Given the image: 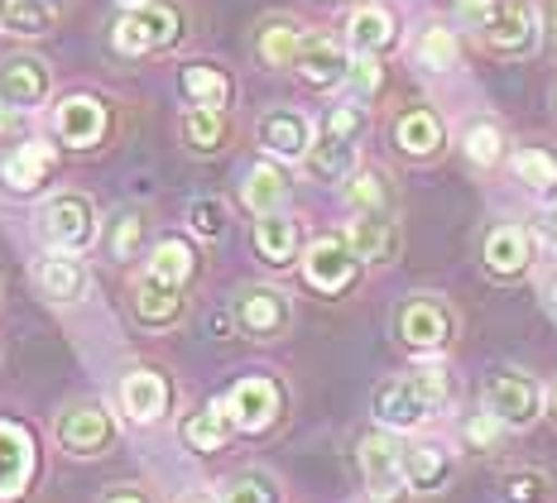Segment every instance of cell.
I'll list each match as a JSON object with an SVG mask.
<instances>
[{
  "instance_id": "obj_1",
  "label": "cell",
  "mask_w": 557,
  "mask_h": 503,
  "mask_svg": "<svg viewBox=\"0 0 557 503\" xmlns=\"http://www.w3.org/2000/svg\"><path fill=\"white\" fill-rule=\"evenodd\" d=\"M370 135V115L361 101H342L327 111L322 130H312V144L304 154V173L318 183H346L361 168V144Z\"/></svg>"
},
{
  "instance_id": "obj_2",
  "label": "cell",
  "mask_w": 557,
  "mask_h": 503,
  "mask_svg": "<svg viewBox=\"0 0 557 503\" xmlns=\"http://www.w3.org/2000/svg\"><path fill=\"white\" fill-rule=\"evenodd\" d=\"M183 39V10L173 0H149V5H131L111 25L115 53L139 58V53H164Z\"/></svg>"
},
{
  "instance_id": "obj_3",
  "label": "cell",
  "mask_w": 557,
  "mask_h": 503,
  "mask_svg": "<svg viewBox=\"0 0 557 503\" xmlns=\"http://www.w3.org/2000/svg\"><path fill=\"white\" fill-rule=\"evenodd\" d=\"M481 398H485V413H491L505 431H529L543 417V389L524 369L495 365L481 383Z\"/></svg>"
},
{
  "instance_id": "obj_4",
  "label": "cell",
  "mask_w": 557,
  "mask_h": 503,
  "mask_svg": "<svg viewBox=\"0 0 557 503\" xmlns=\"http://www.w3.org/2000/svg\"><path fill=\"white\" fill-rule=\"evenodd\" d=\"M394 336L409 350L437 355V350H447L457 341V312H451L437 292H413V298H404L399 312H394Z\"/></svg>"
},
{
  "instance_id": "obj_5",
  "label": "cell",
  "mask_w": 557,
  "mask_h": 503,
  "mask_svg": "<svg viewBox=\"0 0 557 503\" xmlns=\"http://www.w3.org/2000/svg\"><path fill=\"white\" fill-rule=\"evenodd\" d=\"M361 475H366V494L370 503H399L409 494V485H404V441L394 437V431H366L361 447Z\"/></svg>"
},
{
  "instance_id": "obj_6",
  "label": "cell",
  "mask_w": 557,
  "mask_h": 503,
  "mask_svg": "<svg viewBox=\"0 0 557 503\" xmlns=\"http://www.w3.org/2000/svg\"><path fill=\"white\" fill-rule=\"evenodd\" d=\"M39 236L53 244V254H83L97 240V206L83 192H58L39 212Z\"/></svg>"
},
{
  "instance_id": "obj_7",
  "label": "cell",
  "mask_w": 557,
  "mask_h": 503,
  "mask_svg": "<svg viewBox=\"0 0 557 503\" xmlns=\"http://www.w3.org/2000/svg\"><path fill=\"white\" fill-rule=\"evenodd\" d=\"M394 149H399L409 163H433L447 154V121L437 115L433 106H404L399 115H394Z\"/></svg>"
},
{
  "instance_id": "obj_8",
  "label": "cell",
  "mask_w": 557,
  "mask_h": 503,
  "mask_svg": "<svg viewBox=\"0 0 557 503\" xmlns=\"http://www.w3.org/2000/svg\"><path fill=\"white\" fill-rule=\"evenodd\" d=\"M231 317L250 336V341H274V336L288 331V298L270 284H250L236 292L231 302Z\"/></svg>"
},
{
  "instance_id": "obj_9",
  "label": "cell",
  "mask_w": 557,
  "mask_h": 503,
  "mask_svg": "<svg viewBox=\"0 0 557 503\" xmlns=\"http://www.w3.org/2000/svg\"><path fill=\"white\" fill-rule=\"evenodd\" d=\"M49 91H53V73H49V63L44 58H34V53H15V58H5L0 63V106L5 111H34V106H44L49 101Z\"/></svg>"
},
{
  "instance_id": "obj_10",
  "label": "cell",
  "mask_w": 557,
  "mask_h": 503,
  "mask_svg": "<svg viewBox=\"0 0 557 503\" xmlns=\"http://www.w3.org/2000/svg\"><path fill=\"white\" fill-rule=\"evenodd\" d=\"M481 264H485V274L500 278V284H509V278H524L533 268V236L519 226V221H500V226L485 230Z\"/></svg>"
},
{
  "instance_id": "obj_11",
  "label": "cell",
  "mask_w": 557,
  "mask_h": 503,
  "mask_svg": "<svg viewBox=\"0 0 557 503\" xmlns=\"http://www.w3.org/2000/svg\"><path fill=\"white\" fill-rule=\"evenodd\" d=\"M107 101L91 97V91H73V97H63L53 106V135L63 139V144L73 149H91L101 144V135H107Z\"/></svg>"
},
{
  "instance_id": "obj_12",
  "label": "cell",
  "mask_w": 557,
  "mask_h": 503,
  "mask_svg": "<svg viewBox=\"0 0 557 503\" xmlns=\"http://www.w3.org/2000/svg\"><path fill=\"white\" fill-rule=\"evenodd\" d=\"M481 43L500 58H529L539 49V20H533L529 0H505V5L495 10L491 29L481 34Z\"/></svg>"
},
{
  "instance_id": "obj_13",
  "label": "cell",
  "mask_w": 557,
  "mask_h": 503,
  "mask_svg": "<svg viewBox=\"0 0 557 503\" xmlns=\"http://www.w3.org/2000/svg\"><path fill=\"white\" fill-rule=\"evenodd\" d=\"M115 437V423L101 403H73L58 417V441L67 455H101Z\"/></svg>"
},
{
  "instance_id": "obj_14",
  "label": "cell",
  "mask_w": 557,
  "mask_h": 503,
  "mask_svg": "<svg viewBox=\"0 0 557 503\" xmlns=\"http://www.w3.org/2000/svg\"><path fill=\"white\" fill-rule=\"evenodd\" d=\"M346 43H351L356 58H380L399 43V20H394L389 5H375V0H361V5L346 15Z\"/></svg>"
},
{
  "instance_id": "obj_15",
  "label": "cell",
  "mask_w": 557,
  "mask_h": 503,
  "mask_svg": "<svg viewBox=\"0 0 557 503\" xmlns=\"http://www.w3.org/2000/svg\"><path fill=\"white\" fill-rule=\"evenodd\" d=\"M304 278L318 292H342L356 278V254L346 236H318L304 254Z\"/></svg>"
},
{
  "instance_id": "obj_16",
  "label": "cell",
  "mask_w": 557,
  "mask_h": 503,
  "mask_svg": "<svg viewBox=\"0 0 557 503\" xmlns=\"http://www.w3.org/2000/svg\"><path fill=\"white\" fill-rule=\"evenodd\" d=\"M346 67H351V53H346L336 39H327V34H308V39L298 43L294 73L304 77L308 87H318V91H336V87L346 81Z\"/></svg>"
},
{
  "instance_id": "obj_17",
  "label": "cell",
  "mask_w": 557,
  "mask_h": 503,
  "mask_svg": "<svg viewBox=\"0 0 557 503\" xmlns=\"http://www.w3.org/2000/svg\"><path fill=\"white\" fill-rule=\"evenodd\" d=\"M370 407H375V417H380V427L385 431H413L423 417H433L428 413V403H423V393H418L413 374H399V379L375 383Z\"/></svg>"
},
{
  "instance_id": "obj_18",
  "label": "cell",
  "mask_w": 557,
  "mask_h": 503,
  "mask_svg": "<svg viewBox=\"0 0 557 503\" xmlns=\"http://www.w3.org/2000/svg\"><path fill=\"white\" fill-rule=\"evenodd\" d=\"M255 139L264 144V154L270 159H304L308 144H312V121L304 111H294V106H274V111L260 115Z\"/></svg>"
},
{
  "instance_id": "obj_19",
  "label": "cell",
  "mask_w": 557,
  "mask_h": 503,
  "mask_svg": "<svg viewBox=\"0 0 557 503\" xmlns=\"http://www.w3.org/2000/svg\"><path fill=\"white\" fill-rule=\"evenodd\" d=\"M222 403H226L231 427H240V431H264L278 417V389L270 379H240Z\"/></svg>"
},
{
  "instance_id": "obj_20",
  "label": "cell",
  "mask_w": 557,
  "mask_h": 503,
  "mask_svg": "<svg viewBox=\"0 0 557 503\" xmlns=\"http://www.w3.org/2000/svg\"><path fill=\"white\" fill-rule=\"evenodd\" d=\"M346 244H351L356 264H389L399 254V221L394 216H351L346 226Z\"/></svg>"
},
{
  "instance_id": "obj_21",
  "label": "cell",
  "mask_w": 557,
  "mask_h": 503,
  "mask_svg": "<svg viewBox=\"0 0 557 503\" xmlns=\"http://www.w3.org/2000/svg\"><path fill=\"white\" fill-rule=\"evenodd\" d=\"M121 407L131 423H159L169 407V383L159 369H131L121 379Z\"/></svg>"
},
{
  "instance_id": "obj_22",
  "label": "cell",
  "mask_w": 557,
  "mask_h": 503,
  "mask_svg": "<svg viewBox=\"0 0 557 503\" xmlns=\"http://www.w3.org/2000/svg\"><path fill=\"white\" fill-rule=\"evenodd\" d=\"M34 475V441L25 427L0 423V499H15Z\"/></svg>"
},
{
  "instance_id": "obj_23",
  "label": "cell",
  "mask_w": 557,
  "mask_h": 503,
  "mask_svg": "<svg viewBox=\"0 0 557 503\" xmlns=\"http://www.w3.org/2000/svg\"><path fill=\"white\" fill-rule=\"evenodd\" d=\"M346 206H351V216H399L389 173L385 168H356L351 178H346Z\"/></svg>"
},
{
  "instance_id": "obj_24",
  "label": "cell",
  "mask_w": 557,
  "mask_h": 503,
  "mask_svg": "<svg viewBox=\"0 0 557 503\" xmlns=\"http://www.w3.org/2000/svg\"><path fill=\"white\" fill-rule=\"evenodd\" d=\"M304 39L308 34L294 15H270V20H260V29H255V58H260L264 67H294L298 43Z\"/></svg>"
},
{
  "instance_id": "obj_25",
  "label": "cell",
  "mask_w": 557,
  "mask_h": 503,
  "mask_svg": "<svg viewBox=\"0 0 557 503\" xmlns=\"http://www.w3.org/2000/svg\"><path fill=\"white\" fill-rule=\"evenodd\" d=\"M447 479H451V455L437 447V441H409V447H404V485L409 489L433 494Z\"/></svg>"
},
{
  "instance_id": "obj_26",
  "label": "cell",
  "mask_w": 557,
  "mask_h": 503,
  "mask_svg": "<svg viewBox=\"0 0 557 503\" xmlns=\"http://www.w3.org/2000/svg\"><path fill=\"white\" fill-rule=\"evenodd\" d=\"M461 154H467V163H471V168H481V173L500 168V163L509 159L505 125L495 121V115H481V121H471L467 130H461Z\"/></svg>"
},
{
  "instance_id": "obj_27",
  "label": "cell",
  "mask_w": 557,
  "mask_h": 503,
  "mask_svg": "<svg viewBox=\"0 0 557 503\" xmlns=\"http://www.w3.org/2000/svg\"><path fill=\"white\" fill-rule=\"evenodd\" d=\"M240 197H246V206H250L255 216H270V212H278V206L288 202V173H284V163H274V159L250 163V173H246V187H240Z\"/></svg>"
},
{
  "instance_id": "obj_28",
  "label": "cell",
  "mask_w": 557,
  "mask_h": 503,
  "mask_svg": "<svg viewBox=\"0 0 557 503\" xmlns=\"http://www.w3.org/2000/svg\"><path fill=\"white\" fill-rule=\"evenodd\" d=\"M34 278H39L49 302H77L87 292V264L77 254H49V260L34 268Z\"/></svg>"
},
{
  "instance_id": "obj_29",
  "label": "cell",
  "mask_w": 557,
  "mask_h": 503,
  "mask_svg": "<svg viewBox=\"0 0 557 503\" xmlns=\"http://www.w3.org/2000/svg\"><path fill=\"white\" fill-rule=\"evenodd\" d=\"M178 87L197 111H226V101H231V77L216 63H188L178 73Z\"/></svg>"
},
{
  "instance_id": "obj_30",
  "label": "cell",
  "mask_w": 557,
  "mask_h": 503,
  "mask_svg": "<svg viewBox=\"0 0 557 503\" xmlns=\"http://www.w3.org/2000/svg\"><path fill=\"white\" fill-rule=\"evenodd\" d=\"M49 173H53V144H44V139H25V144H15V154L5 159L10 192H34Z\"/></svg>"
},
{
  "instance_id": "obj_31",
  "label": "cell",
  "mask_w": 557,
  "mask_h": 503,
  "mask_svg": "<svg viewBox=\"0 0 557 503\" xmlns=\"http://www.w3.org/2000/svg\"><path fill=\"white\" fill-rule=\"evenodd\" d=\"M131 307L145 326H173L183 317V288H169V284H154V278H139L135 292H131Z\"/></svg>"
},
{
  "instance_id": "obj_32",
  "label": "cell",
  "mask_w": 557,
  "mask_h": 503,
  "mask_svg": "<svg viewBox=\"0 0 557 503\" xmlns=\"http://www.w3.org/2000/svg\"><path fill=\"white\" fill-rule=\"evenodd\" d=\"M255 250L264 264H294L298 260V221H288L284 212H270L255 221Z\"/></svg>"
},
{
  "instance_id": "obj_33",
  "label": "cell",
  "mask_w": 557,
  "mask_h": 503,
  "mask_svg": "<svg viewBox=\"0 0 557 503\" xmlns=\"http://www.w3.org/2000/svg\"><path fill=\"white\" fill-rule=\"evenodd\" d=\"M53 0H0V29L15 34V39H39L53 29Z\"/></svg>"
},
{
  "instance_id": "obj_34",
  "label": "cell",
  "mask_w": 557,
  "mask_h": 503,
  "mask_svg": "<svg viewBox=\"0 0 557 503\" xmlns=\"http://www.w3.org/2000/svg\"><path fill=\"white\" fill-rule=\"evenodd\" d=\"M178 135L193 154H216V149H226V139H231V121H226V111H197L193 106V111H183Z\"/></svg>"
},
{
  "instance_id": "obj_35",
  "label": "cell",
  "mask_w": 557,
  "mask_h": 503,
  "mask_svg": "<svg viewBox=\"0 0 557 503\" xmlns=\"http://www.w3.org/2000/svg\"><path fill=\"white\" fill-rule=\"evenodd\" d=\"M193 268H197L193 244H188V240H178V236H169V240H159V244H154V254H149V268H145V274L154 278V284L183 288V284L193 278Z\"/></svg>"
},
{
  "instance_id": "obj_36",
  "label": "cell",
  "mask_w": 557,
  "mask_h": 503,
  "mask_svg": "<svg viewBox=\"0 0 557 503\" xmlns=\"http://www.w3.org/2000/svg\"><path fill=\"white\" fill-rule=\"evenodd\" d=\"M413 58H418V67H428V73H451V67L461 63V39H457V29L428 25L423 34H418V43H413Z\"/></svg>"
},
{
  "instance_id": "obj_37",
  "label": "cell",
  "mask_w": 557,
  "mask_h": 503,
  "mask_svg": "<svg viewBox=\"0 0 557 503\" xmlns=\"http://www.w3.org/2000/svg\"><path fill=\"white\" fill-rule=\"evenodd\" d=\"M231 437V417H226V403H207L202 413H193L188 423H183V441H188L193 451H222Z\"/></svg>"
},
{
  "instance_id": "obj_38",
  "label": "cell",
  "mask_w": 557,
  "mask_h": 503,
  "mask_svg": "<svg viewBox=\"0 0 557 503\" xmlns=\"http://www.w3.org/2000/svg\"><path fill=\"white\" fill-rule=\"evenodd\" d=\"M505 163L519 173V183H529V187H533V192H543V187H557V154H553V149L519 144Z\"/></svg>"
},
{
  "instance_id": "obj_39",
  "label": "cell",
  "mask_w": 557,
  "mask_h": 503,
  "mask_svg": "<svg viewBox=\"0 0 557 503\" xmlns=\"http://www.w3.org/2000/svg\"><path fill=\"white\" fill-rule=\"evenodd\" d=\"M413 374V383H418V393H423V403H428V413H447L451 403H457V379H451V369L447 365H418L409 369Z\"/></svg>"
},
{
  "instance_id": "obj_40",
  "label": "cell",
  "mask_w": 557,
  "mask_h": 503,
  "mask_svg": "<svg viewBox=\"0 0 557 503\" xmlns=\"http://www.w3.org/2000/svg\"><path fill=\"white\" fill-rule=\"evenodd\" d=\"M216 499H222V503H278L274 479H270V475H260V470H246V475L226 479L222 494H216Z\"/></svg>"
},
{
  "instance_id": "obj_41",
  "label": "cell",
  "mask_w": 557,
  "mask_h": 503,
  "mask_svg": "<svg viewBox=\"0 0 557 503\" xmlns=\"http://www.w3.org/2000/svg\"><path fill=\"white\" fill-rule=\"evenodd\" d=\"M139 240H145V216H139V212H121V216L111 221V230H107L111 260H135Z\"/></svg>"
},
{
  "instance_id": "obj_42",
  "label": "cell",
  "mask_w": 557,
  "mask_h": 503,
  "mask_svg": "<svg viewBox=\"0 0 557 503\" xmlns=\"http://www.w3.org/2000/svg\"><path fill=\"white\" fill-rule=\"evenodd\" d=\"M553 479L543 470H515L505 479V503H548Z\"/></svg>"
},
{
  "instance_id": "obj_43",
  "label": "cell",
  "mask_w": 557,
  "mask_h": 503,
  "mask_svg": "<svg viewBox=\"0 0 557 503\" xmlns=\"http://www.w3.org/2000/svg\"><path fill=\"white\" fill-rule=\"evenodd\" d=\"M505 0H451V25L457 29H471L475 39H481L485 29H491L495 10H500Z\"/></svg>"
},
{
  "instance_id": "obj_44",
  "label": "cell",
  "mask_w": 557,
  "mask_h": 503,
  "mask_svg": "<svg viewBox=\"0 0 557 503\" xmlns=\"http://www.w3.org/2000/svg\"><path fill=\"white\" fill-rule=\"evenodd\" d=\"M188 221H193L197 236H207V240L226 236V206L216 202V197H197V202L188 206Z\"/></svg>"
},
{
  "instance_id": "obj_45",
  "label": "cell",
  "mask_w": 557,
  "mask_h": 503,
  "mask_svg": "<svg viewBox=\"0 0 557 503\" xmlns=\"http://www.w3.org/2000/svg\"><path fill=\"white\" fill-rule=\"evenodd\" d=\"M461 437H467V441H471V447H475V451L495 455V451H500V447H505V437H509V431H505L500 423H495V417H491V413H475V417H467V427H461Z\"/></svg>"
},
{
  "instance_id": "obj_46",
  "label": "cell",
  "mask_w": 557,
  "mask_h": 503,
  "mask_svg": "<svg viewBox=\"0 0 557 503\" xmlns=\"http://www.w3.org/2000/svg\"><path fill=\"white\" fill-rule=\"evenodd\" d=\"M342 87H351L356 97L366 101L370 91L380 87V58H356V53H351V67H346V81H342Z\"/></svg>"
},
{
  "instance_id": "obj_47",
  "label": "cell",
  "mask_w": 557,
  "mask_h": 503,
  "mask_svg": "<svg viewBox=\"0 0 557 503\" xmlns=\"http://www.w3.org/2000/svg\"><path fill=\"white\" fill-rule=\"evenodd\" d=\"M533 20H539V39L557 53V0H539V5H533Z\"/></svg>"
},
{
  "instance_id": "obj_48",
  "label": "cell",
  "mask_w": 557,
  "mask_h": 503,
  "mask_svg": "<svg viewBox=\"0 0 557 503\" xmlns=\"http://www.w3.org/2000/svg\"><path fill=\"white\" fill-rule=\"evenodd\" d=\"M101 503H149V494H145L139 485H111V489H107V499H101Z\"/></svg>"
},
{
  "instance_id": "obj_49",
  "label": "cell",
  "mask_w": 557,
  "mask_h": 503,
  "mask_svg": "<svg viewBox=\"0 0 557 503\" xmlns=\"http://www.w3.org/2000/svg\"><path fill=\"white\" fill-rule=\"evenodd\" d=\"M539 298H543V312L557 322V268L553 274H543V284H539Z\"/></svg>"
},
{
  "instance_id": "obj_50",
  "label": "cell",
  "mask_w": 557,
  "mask_h": 503,
  "mask_svg": "<svg viewBox=\"0 0 557 503\" xmlns=\"http://www.w3.org/2000/svg\"><path fill=\"white\" fill-rule=\"evenodd\" d=\"M178 503H222V499H216L212 489H188V494H183Z\"/></svg>"
},
{
  "instance_id": "obj_51",
  "label": "cell",
  "mask_w": 557,
  "mask_h": 503,
  "mask_svg": "<svg viewBox=\"0 0 557 503\" xmlns=\"http://www.w3.org/2000/svg\"><path fill=\"white\" fill-rule=\"evenodd\" d=\"M543 236H548V244H557V206H548V216H543Z\"/></svg>"
},
{
  "instance_id": "obj_52",
  "label": "cell",
  "mask_w": 557,
  "mask_h": 503,
  "mask_svg": "<svg viewBox=\"0 0 557 503\" xmlns=\"http://www.w3.org/2000/svg\"><path fill=\"white\" fill-rule=\"evenodd\" d=\"M543 407H548V417H553V423H557V383H553V393H548V398H543Z\"/></svg>"
},
{
  "instance_id": "obj_53",
  "label": "cell",
  "mask_w": 557,
  "mask_h": 503,
  "mask_svg": "<svg viewBox=\"0 0 557 503\" xmlns=\"http://www.w3.org/2000/svg\"><path fill=\"white\" fill-rule=\"evenodd\" d=\"M125 5H149V0H125Z\"/></svg>"
},
{
  "instance_id": "obj_54",
  "label": "cell",
  "mask_w": 557,
  "mask_h": 503,
  "mask_svg": "<svg viewBox=\"0 0 557 503\" xmlns=\"http://www.w3.org/2000/svg\"><path fill=\"white\" fill-rule=\"evenodd\" d=\"M553 115H557V87H553Z\"/></svg>"
}]
</instances>
